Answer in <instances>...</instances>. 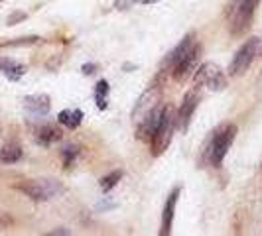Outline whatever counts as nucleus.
Segmentation results:
<instances>
[{"label":"nucleus","instance_id":"obj_4","mask_svg":"<svg viewBox=\"0 0 262 236\" xmlns=\"http://www.w3.org/2000/svg\"><path fill=\"white\" fill-rule=\"evenodd\" d=\"M258 43H260L258 38H250L241 45V50L235 53V57H233V61H231V65H229V73H231L233 77L243 75V73L249 69L250 63H252V59L258 55Z\"/></svg>","mask_w":262,"mask_h":236},{"label":"nucleus","instance_id":"obj_1","mask_svg":"<svg viewBox=\"0 0 262 236\" xmlns=\"http://www.w3.org/2000/svg\"><path fill=\"white\" fill-rule=\"evenodd\" d=\"M235 136H236L235 124H227V126L219 128V130L211 136L209 144H207V150H205V156L209 157L211 166L219 168V166L223 163V159H225V156H227V152H229V148H231V144L235 142Z\"/></svg>","mask_w":262,"mask_h":236},{"label":"nucleus","instance_id":"obj_13","mask_svg":"<svg viewBox=\"0 0 262 236\" xmlns=\"http://www.w3.org/2000/svg\"><path fill=\"white\" fill-rule=\"evenodd\" d=\"M178 195H180V189H176L166 205H164V217H162V234H170L171 232V223H173V210H176V203H178Z\"/></svg>","mask_w":262,"mask_h":236},{"label":"nucleus","instance_id":"obj_8","mask_svg":"<svg viewBox=\"0 0 262 236\" xmlns=\"http://www.w3.org/2000/svg\"><path fill=\"white\" fill-rule=\"evenodd\" d=\"M158 103H160V92L154 91V89H150V91H146L142 97H140V101L136 103V106H134V112H132V116H134V120H138L140 124L144 122L146 118L150 116L154 110H156Z\"/></svg>","mask_w":262,"mask_h":236},{"label":"nucleus","instance_id":"obj_7","mask_svg":"<svg viewBox=\"0 0 262 236\" xmlns=\"http://www.w3.org/2000/svg\"><path fill=\"white\" fill-rule=\"evenodd\" d=\"M260 0H243L236 8L235 16H233V22H231V32L233 34H241L243 30H247L250 24V18L256 10Z\"/></svg>","mask_w":262,"mask_h":236},{"label":"nucleus","instance_id":"obj_5","mask_svg":"<svg viewBox=\"0 0 262 236\" xmlns=\"http://www.w3.org/2000/svg\"><path fill=\"white\" fill-rule=\"evenodd\" d=\"M195 85L197 87H207L209 91H223L227 85L221 67L215 63H203L195 71Z\"/></svg>","mask_w":262,"mask_h":236},{"label":"nucleus","instance_id":"obj_20","mask_svg":"<svg viewBox=\"0 0 262 236\" xmlns=\"http://www.w3.org/2000/svg\"><path fill=\"white\" fill-rule=\"evenodd\" d=\"M75 156H77V148H75V146H73V148H71V146H67L66 150H63V157H66V166H71V159H73Z\"/></svg>","mask_w":262,"mask_h":236},{"label":"nucleus","instance_id":"obj_2","mask_svg":"<svg viewBox=\"0 0 262 236\" xmlns=\"http://www.w3.org/2000/svg\"><path fill=\"white\" fill-rule=\"evenodd\" d=\"M16 189H20L24 195H28L34 201H48L63 191L61 183H57L55 179H30V181L18 183Z\"/></svg>","mask_w":262,"mask_h":236},{"label":"nucleus","instance_id":"obj_17","mask_svg":"<svg viewBox=\"0 0 262 236\" xmlns=\"http://www.w3.org/2000/svg\"><path fill=\"white\" fill-rule=\"evenodd\" d=\"M106 95H108V83H106V81H101V83L97 85V92H95L97 106H99L101 110L106 108Z\"/></svg>","mask_w":262,"mask_h":236},{"label":"nucleus","instance_id":"obj_3","mask_svg":"<svg viewBox=\"0 0 262 236\" xmlns=\"http://www.w3.org/2000/svg\"><path fill=\"white\" fill-rule=\"evenodd\" d=\"M173 130H176V116H173V112H171L170 108H164L156 130L152 132V148H154L156 156H160L170 146Z\"/></svg>","mask_w":262,"mask_h":236},{"label":"nucleus","instance_id":"obj_9","mask_svg":"<svg viewBox=\"0 0 262 236\" xmlns=\"http://www.w3.org/2000/svg\"><path fill=\"white\" fill-rule=\"evenodd\" d=\"M197 103H199V97H197L195 91H189L184 97V103L180 106V112H178V118H176L180 130L185 132L189 128V122H191V116H193V112H195Z\"/></svg>","mask_w":262,"mask_h":236},{"label":"nucleus","instance_id":"obj_21","mask_svg":"<svg viewBox=\"0 0 262 236\" xmlns=\"http://www.w3.org/2000/svg\"><path fill=\"white\" fill-rule=\"evenodd\" d=\"M138 4H154V2H160V0H134Z\"/></svg>","mask_w":262,"mask_h":236},{"label":"nucleus","instance_id":"obj_6","mask_svg":"<svg viewBox=\"0 0 262 236\" xmlns=\"http://www.w3.org/2000/svg\"><path fill=\"white\" fill-rule=\"evenodd\" d=\"M197 59H199V45L193 43V45L189 48V52L185 53L184 57L173 65V79H176L178 83H184L185 79L195 71Z\"/></svg>","mask_w":262,"mask_h":236},{"label":"nucleus","instance_id":"obj_11","mask_svg":"<svg viewBox=\"0 0 262 236\" xmlns=\"http://www.w3.org/2000/svg\"><path fill=\"white\" fill-rule=\"evenodd\" d=\"M193 43H195V36H193V34L185 36V38L182 39V41H180V43H178V45H176V48H173L170 53H168V57L164 59V63H162V65H164V67H171V69H173V65H176V63H178V61L184 57L185 53L189 52V48H191Z\"/></svg>","mask_w":262,"mask_h":236},{"label":"nucleus","instance_id":"obj_14","mask_svg":"<svg viewBox=\"0 0 262 236\" xmlns=\"http://www.w3.org/2000/svg\"><path fill=\"white\" fill-rule=\"evenodd\" d=\"M59 138H61V130L57 126H53V124H43L41 128L36 130V142L41 146H52Z\"/></svg>","mask_w":262,"mask_h":236},{"label":"nucleus","instance_id":"obj_22","mask_svg":"<svg viewBox=\"0 0 262 236\" xmlns=\"http://www.w3.org/2000/svg\"><path fill=\"white\" fill-rule=\"evenodd\" d=\"M83 69H85V73H93L91 69H95V65H85Z\"/></svg>","mask_w":262,"mask_h":236},{"label":"nucleus","instance_id":"obj_15","mask_svg":"<svg viewBox=\"0 0 262 236\" xmlns=\"http://www.w3.org/2000/svg\"><path fill=\"white\" fill-rule=\"evenodd\" d=\"M20 159H22V148L18 144L8 142V144H4L0 148V163L10 166V163H16Z\"/></svg>","mask_w":262,"mask_h":236},{"label":"nucleus","instance_id":"obj_23","mask_svg":"<svg viewBox=\"0 0 262 236\" xmlns=\"http://www.w3.org/2000/svg\"><path fill=\"white\" fill-rule=\"evenodd\" d=\"M52 234H69V232L67 230H53Z\"/></svg>","mask_w":262,"mask_h":236},{"label":"nucleus","instance_id":"obj_24","mask_svg":"<svg viewBox=\"0 0 262 236\" xmlns=\"http://www.w3.org/2000/svg\"><path fill=\"white\" fill-rule=\"evenodd\" d=\"M258 53H260V55H262V41H260V43H258Z\"/></svg>","mask_w":262,"mask_h":236},{"label":"nucleus","instance_id":"obj_10","mask_svg":"<svg viewBox=\"0 0 262 236\" xmlns=\"http://www.w3.org/2000/svg\"><path fill=\"white\" fill-rule=\"evenodd\" d=\"M24 106L34 116H46L50 112V97L48 95H30L24 99Z\"/></svg>","mask_w":262,"mask_h":236},{"label":"nucleus","instance_id":"obj_12","mask_svg":"<svg viewBox=\"0 0 262 236\" xmlns=\"http://www.w3.org/2000/svg\"><path fill=\"white\" fill-rule=\"evenodd\" d=\"M0 73L10 81H18V79L24 77L26 73V67L22 63H18L16 59H10V57H0Z\"/></svg>","mask_w":262,"mask_h":236},{"label":"nucleus","instance_id":"obj_19","mask_svg":"<svg viewBox=\"0 0 262 236\" xmlns=\"http://www.w3.org/2000/svg\"><path fill=\"white\" fill-rule=\"evenodd\" d=\"M12 224H14L12 215H8V213L0 210V230H6V228H10Z\"/></svg>","mask_w":262,"mask_h":236},{"label":"nucleus","instance_id":"obj_16","mask_svg":"<svg viewBox=\"0 0 262 236\" xmlns=\"http://www.w3.org/2000/svg\"><path fill=\"white\" fill-rule=\"evenodd\" d=\"M57 120L63 124V126H67V128H77L79 124H81V120H83V112L79 110V108H66V110H61L59 112V116H57Z\"/></svg>","mask_w":262,"mask_h":236},{"label":"nucleus","instance_id":"obj_18","mask_svg":"<svg viewBox=\"0 0 262 236\" xmlns=\"http://www.w3.org/2000/svg\"><path fill=\"white\" fill-rule=\"evenodd\" d=\"M120 177H122V171H113V173L105 175V177L101 179V189H103V191H111V189L120 181Z\"/></svg>","mask_w":262,"mask_h":236}]
</instances>
